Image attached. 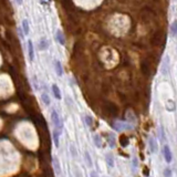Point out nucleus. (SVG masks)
Instances as JSON below:
<instances>
[{"label": "nucleus", "instance_id": "1", "mask_svg": "<svg viewBox=\"0 0 177 177\" xmlns=\"http://www.w3.org/2000/svg\"><path fill=\"white\" fill-rule=\"evenodd\" d=\"M50 116H51V121H52V124H53V130H57L60 133H62V130H63V122H62L60 115H59V113L57 112L55 108L51 110Z\"/></svg>", "mask_w": 177, "mask_h": 177}, {"label": "nucleus", "instance_id": "2", "mask_svg": "<svg viewBox=\"0 0 177 177\" xmlns=\"http://www.w3.org/2000/svg\"><path fill=\"white\" fill-rule=\"evenodd\" d=\"M112 126H113L114 130L119 131V132L125 131V130H132L133 128L132 124H130V123H127V122H124V121H115L113 124H112Z\"/></svg>", "mask_w": 177, "mask_h": 177}, {"label": "nucleus", "instance_id": "3", "mask_svg": "<svg viewBox=\"0 0 177 177\" xmlns=\"http://www.w3.org/2000/svg\"><path fill=\"white\" fill-rule=\"evenodd\" d=\"M27 53H28V60L29 62L32 63L34 61V57H36V52H34V45H33V42L31 40H28L27 43Z\"/></svg>", "mask_w": 177, "mask_h": 177}, {"label": "nucleus", "instance_id": "4", "mask_svg": "<svg viewBox=\"0 0 177 177\" xmlns=\"http://www.w3.org/2000/svg\"><path fill=\"white\" fill-rule=\"evenodd\" d=\"M53 68H54V71L58 77H62L63 75V66H62L60 61L59 60L53 61Z\"/></svg>", "mask_w": 177, "mask_h": 177}, {"label": "nucleus", "instance_id": "5", "mask_svg": "<svg viewBox=\"0 0 177 177\" xmlns=\"http://www.w3.org/2000/svg\"><path fill=\"white\" fill-rule=\"evenodd\" d=\"M38 47L40 51H44V50L49 49V41H48V39L45 38V37H41V38H40Z\"/></svg>", "mask_w": 177, "mask_h": 177}, {"label": "nucleus", "instance_id": "6", "mask_svg": "<svg viewBox=\"0 0 177 177\" xmlns=\"http://www.w3.org/2000/svg\"><path fill=\"white\" fill-rule=\"evenodd\" d=\"M52 164H53V168L55 171V174L58 176H61L62 174V169H61V165H60V162H59V158L58 157H53L52 158Z\"/></svg>", "mask_w": 177, "mask_h": 177}, {"label": "nucleus", "instance_id": "7", "mask_svg": "<svg viewBox=\"0 0 177 177\" xmlns=\"http://www.w3.org/2000/svg\"><path fill=\"white\" fill-rule=\"evenodd\" d=\"M54 38L55 40L59 42V44L60 45H64L65 44V39H64V34L63 32L60 30V29H58V30L55 31V34H54Z\"/></svg>", "mask_w": 177, "mask_h": 177}, {"label": "nucleus", "instance_id": "8", "mask_svg": "<svg viewBox=\"0 0 177 177\" xmlns=\"http://www.w3.org/2000/svg\"><path fill=\"white\" fill-rule=\"evenodd\" d=\"M163 153H164V158L167 163H171V159H173V155H171V148H169L168 145H165L163 148Z\"/></svg>", "mask_w": 177, "mask_h": 177}, {"label": "nucleus", "instance_id": "9", "mask_svg": "<svg viewBox=\"0 0 177 177\" xmlns=\"http://www.w3.org/2000/svg\"><path fill=\"white\" fill-rule=\"evenodd\" d=\"M148 146H149V149H151V152L152 153H156L158 149V146H157V142L155 140L154 137H149L148 138Z\"/></svg>", "mask_w": 177, "mask_h": 177}, {"label": "nucleus", "instance_id": "10", "mask_svg": "<svg viewBox=\"0 0 177 177\" xmlns=\"http://www.w3.org/2000/svg\"><path fill=\"white\" fill-rule=\"evenodd\" d=\"M51 90H52L53 96L55 97L57 100H62V94H61L60 88H59L57 84H52L51 85Z\"/></svg>", "mask_w": 177, "mask_h": 177}, {"label": "nucleus", "instance_id": "11", "mask_svg": "<svg viewBox=\"0 0 177 177\" xmlns=\"http://www.w3.org/2000/svg\"><path fill=\"white\" fill-rule=\"evenodd\" d=\"M21 28H22V30H23L25 36L26 37L29 36V33H30V25H29V21H28V19H23V20H22Z\"/></svg>", "mask_w": 177, "mask_h": 177}, {"label": "nucleus", "instance_id": "12", "mask_svg": "<svg viewBox=\"0 0 177 177\" xmlns=\"http://www.w3.org/2000/svg\"><path fill=\"white\" fill-rule=\"evenodd\" d=\"M168 66H169V58L166 55L163 60V64H162V73L163 74H167L168 73Z\"/></svg>", "mask_w": 177, "mask_h": 177}, {"label": "nucleus", "instance_id": "13", "mask_svg": "<svg viewBox=\"0 0 177 177\" xmlns=\"http://www.w3.org/2000/svg\"><path fill=\"white\" fill-rule=\"evenodd\" d=\"M41 100L45 106H50V104H51V100H50V96H49V94H48V92H45V91L41 92Z\"/></svg>", "mask_w": 177, "mask_h": 177}, {"label": "nucleus", "instance_id": "14", "mask_svg": "<svg viewBox=\"0 0 177 177\" xmlns=\"http://www.w3.org/2000/svg\"><path fill=\"white\" fill-rule=\"evenodd\" d=\"M169 31H171V36L173 38H177V20H174V21L171 22Z\"/></svg>", "mask_w": 177, "mask_h": 177}, {"label": "nucleus", "instance_id": "15", "mask_svg": "<svg viewBox=\"0 0 177 177\" xmlns=\"http://www.w3.org/2000/svg\"><path fill=\"white\" fill-rule=\"evenodd\" d=\"M105 160H106V164H108V167H113L114 166V157L112 154L105 155Z\"/></svg>", "mask_w": 177, "mask_h": 177}, {"label": "nucleus", "instance_id": "16", "mask_svg": "<svg viewBox=\"0 0 177 177\" xmlns=\"http://www.w3.org/2000/svg\"><path fill=\"white\" fill-rule=\"evenodd\" d=\"M84 159H85L86 165H88V167H92V166H93V162H92V158H91V156H90V153H88V151L84 152Z\"/></svg>", "mask_w": 177, "mask_h": 177}, {"label": "nucleus", "instance_id": "17", "mask_svg": "<svg viewBox=\"0 0 177 177\" xmlns=\"http://www.w3.org/2000/svg\"><path fill=\"white\" fill-rule=\"evenodd\" d=\"M93 141H94V144H95V146L99 147V148H101L102 147V140H101V137H100V135H94L93 136Z\"/></svg>", "mask_w": 177, "mask_h": 177}, {"label": "nucleus", "instance_id": "18", "mask_svg": "<svg viewBox=\"0 0 177 177\" xmlns=\"http://www.w3.org/2000/svg\"><path fill=\"white\" fill-rule=\"evenodd\" d=\"M126 119L127 120H130L128 121V123H135L136 122V117H135V115L133 114V112L132 111H127V113H126Z\"/></svg>", "mask_w": 177, "mask_h": 177}, {"label": "nucleus", "instance_id": "19", "mask_svg": "<svg viewBox=\"0 0 177 177\" xmlns=\"http://www.w3.org/2000/svg\"><path fill=\"white\" fill-rule=\"evenodd\" d=\"M108 144H110V146L112 147V148H114L115 147V137H114V135H112V134H108Z\"/></svg>", "mask_w": 177, "mask_h": 177}, {"label": "nucleus", "instance_id": "20", "mask_svg": "<svg viewBox=\"0 0 177 177\" xmlns=\"http://www.w3.org/2000/svg\"><path fill=\"white\" fill-rule=\"evenodd\" d=\"M120 142H121V145L123 147H126L127 145H128V143H130V141H128V138H127L126 136H122V137L120 138Z\"/></svg>", "mask_w": 177, "mask_h": 177}, {"label": "nucleus", "instance_id": "21", "mask_svg": "<svg viewBox=\"0 0 177 177\" xmlns=\"http://www.w3.org/2000/svg\"><path fill=\"white\" fill-rule=\"evenodd\" d=\"M32 84H33V88H34L36 91H39V90H40V88H39V83H38V79H37L36 75H33L32 77Z\"/></svg>", "mask_w": 177, "mask_h": 177}, {"label": "nucleus", "instance_id": "22", "mask_svg": "<svg viewBox=\"0 0 177 177\" xmlns=\"http://www.w3.org/2000/svg\"><path fill=\"white\" fill-rule=\"evenodd\" d=\"M70 153H71L72 157H77V149H75V146L73 145V144H71V145H70Z\"/></svg>", "mask_w": 177, "mask_h": 177}, {"label": "nucleus", "instance_id": "23", "mask_svg": "<svg viewBox=\"0 0 177 177\" xmlns=\"http://www.w3.org/2000/svg\"><path fill=\"white\" fill-rule=\"evenodd\" d=\"M84 120H85V123L88 126H91L92 123H93V120H92V117L90 115H85L84 116Z\"/></svg>", "mask_w": 177, "mask_h": 177}, {"label": "nucleus", "instance_id": "24", "mask_svg": "<svg viewBox=\"0 0 177 177\" xmlns=\"http://www.w3.org/2000/svg\"><path fill=\"white\" fill-rule=\"evenodd\" d=\"M164 176L165 177H171V171L167 167V168H165V171H164Z\"/></svg>", "mask_w": 177, "mask_h": 177}, {"label": "nucleus", "instance_id": "25", "mask_svg": "<svg viewBox=\"0 0 177 177\" xmlns=\"http://www.w3.org/2000/svg\"><path fill=\"white\" fill-rule=\"evenodd\" d=\"M18 34H19V37H20V38H21V39H25V38H26L25 33H23V30H22V28H21V27L18 28Z\"/></svg>", "mask_w": 177, "mask_h": 177}, {"label": "nucleus", "instance_id": "26", "mask_svg": "<svg viewBox=\"0 0 177 177\" xmlns=\"http://www.w3.org/2000/svg\"><path fill=\"white\" fill-rule=\"evenodd\" d=\"M90 177H97V173L95 171H92L90 173Z\"/></svg>", "mask_w": 177, "mask_h": 177}, {"label": "nucleus", "instance_id": "27", "mask_svg": "<svg viewBox=\"0 0 177 177\" xmlns=\"http://www.w3.org/2000/svg\"><path fill=\"white\" fill-rule=\"evenodd\" d=\"M14 2H16L18 6H21L22 3H23V0H14Z\"/></svg>", "mask_w": 177, "mask_h": 177}]
</instances>
